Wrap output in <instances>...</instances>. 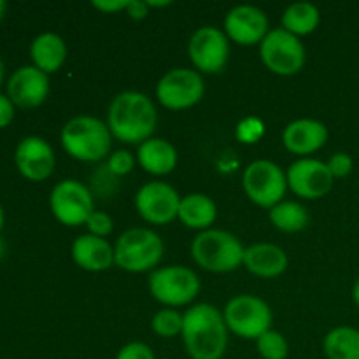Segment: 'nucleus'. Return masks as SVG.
I'll use <instances>...</instances> for the list:
<instances>
[{
    "label": "nucleus",
    "instance_id": "2eb2a0df",
    "mask_svg": "<svg viewBox=\"0 0 359 359\" xmlns=\"http://www.w3.org/2000/svg\"><path fill=\"white\" fill-rule=\"evenodd\" d=\"M14 163L25 179L34 182L46 181L53 174L56 156L48 140L30 135L20 140L14 151Z\"/></svg>",
    "mask_w": 359,
    "mask_h": 359
},
{
    "label": "nucleus",
    "instance_id": "4468645a",
    "mask_svg": "<svg viewBox=\"0 0 359 359\" xmlns=\"http://www.w3.org/2000/svg\"><path fill=\"white\" fill-rule=\"evenodd\" d=\"M287 188L305 200H318L328 195L333 188V175L328 165L314 158H300L291 163L286 172Z\"/></svg>",
    "mask_w": 359,
    "mask_h": 359
},
{
    "label": "nucleus",
    "instance_id": "f8f14e48",
    "mask_svg": "<svg viewBox=\"0 0 359 359\" xmlns=\"http://www.w3.org/2000/svg\"><path fill=\"white\" fill-rule=\"evenodd\" d=\"M230 39L216 27H202L191 35L188 55L196 70L217 74L224 69L230 56Z\"/></svg>",
    "mask_w": 359,
    "mask_h": 359
},
{
    "label": "nucleus",
    "instance_id": "ea45409f",
    "mask_svg": "<svg viewBox=\"0 0 359 359\" xmlns=\"http://www.w3.org/2000/svg\"><path fill=\"white\" fill-rule=\"evenodd\" d=\"M4 72H6V67H4L2 58H0V84H2V81H4Z\"/></svg>",
    "mask_w": 359,
    "mask_h": 359
},
{
    "label": "nucleus",
    "instance_id": "e433bc0d",
    "mask_svg": "<svg viewBox=\"0 0 359 359\" xmlns=\"http://www.w3.org/2000/svg\"><path fill=\"white\" fill-rule=\"evenodd\" d=\"M147 6H149V9H153V7H168L172 2H168V0H163V2H154V0H146Z\"/></svg>",
    "mask_w": 359,
    "mask_h": 359
},
{
    "label": "nucleus",
    "instance_id": "c9c22d12",
    "mask_svg": "<svg viewBox=\"0 0 359 359\" xmlns=\"http://www.w3.org/2000/svg\"><path fill=\"white\" fill-rule=\"evenodd\" d=\"M126 13H128V16L132 20L140 21L149 14V6L144 0H130L128 7H126Z\"/></svg>",
    "mask_w": 359,
    "mask_h": 359
},
{
    "label": "nucleus",
    "instance_id": "dca6fc26",
    "mask_svg": "<svg viewBox=\"0 0 359 359\" xmlns=\"http://www.w3.org/2000/svg\"><path fill=\"white\" fill-rule=\"evenodd\" d=\"M269 32V18L256 6H237L224 18V34L238 46L262 44Z\"/></svg>",
    "mask_w": 359,
    "mask_h": 359
},
{
    "label": "nucleus",
    "instance_id": "393cba45",
    "mask_svg": "<svg viewBox=\"0 0 359 359\" xmlns=\"http://www.w3.org/2000/svg\"><path fill=\"white\" fill-rule=\"evenodd\" d=\"M323 349L328 359H359V330L339 326L325 337Z\"/></svg>",
    "mask_w": 359,
    "mask_h": 359
},
{
    "label": "nucleus",
    "instance_id": "58836bf2",
    "mask_svg": "<svg viewBox=\"0 0 359 359\" xmlns=\"http://www.w3.org/2000/svg\"><path fill=\"white\" fill-rule=\"evenodd\" d=\"M6 11H7V4L4 0H0V20L6 16Z\"/></svg>",
    "mask_w": 359,
    "mask_h": 359
},
{
    "label": "nucleus",
    "instance_id": "5701e85b",
    "mask_svg": "<svg viewBox=\"0 0 359 359\" xmlns=\"http://www.w3.org/2000/svg\"><path fill=\"white\" fill-rule=\"evenodd\" d=\"M177 217L184 226L191 230H210L217 217V207L210 196L203 193H189L182 196Z\"/></svg>",
    "mask_w": 359,
    "mask_h": 359
},
{
    "label": "nucleus",
    "instance_id": "c756f323",
    "mask_svg": "<svg viewBox=\"0 0 359 359\" xmlns=\"http://www.w3.org/2000/svg\"><path fill=\"white\" fill-rule=\"evenodd\" d=\"M135 167V158L130 151L119 149L116 153H112L107 160V168L111 170V174L114 175H126L133 170Z\"/></svg>",
    "mask_w": 359,
    "mask_h": 359
},
{
    "label": "nucleus",
    "instance_id": "b1692460",
    "mask_svg": "<svg viewBox=\"0 0 359 359\" xmlns=\"http://www.w3.org/2000/svg\"><path fill=\"white\" fill-rule=\"evenodd\" d=\"M319 21H321L319 9L311 2L291 4L283 14V28L297 37L311 35L319 27Z\"/></svg>",
    "mask_w": 359,
    "mask_h": 359
},
{
    "label": "nucleus",
    "instance_id": "f257e3e1",
    "mask_svg": "<svg viewBox=\"0 0 359 359\" xmlns=\"http://www.w3.org/2000/svg\"><path fill=\"white\" fill-rule=\"evenodd\" d=\"M182 342L191 359H221L228 347L223 312L209 304H196L184 312Z\"/></svg>",
    "mask_w": 359,
    "mask_h": 359
},
{
    "label": "nucleus",
    "instance_id": "7ed1b4c3",
    "mask_svg": "<svg viewBox=\"0 0 359 359\" xmlns=\"http://www.w3.org/2000/svg\"><path fill=\"white\" fill-rule=\"evenodd\" d=\"M112 133L107 123L93 116H77L65 123L62 130V146L74 160L95 163L109 156Z\"/></svg>",
    "mask_w": 359,
    "mask_h": 359
},
{
    "label": "nucleus",
    "instance_id": "a211bd4d",
    "mask_svg": "<svg viewBox=\"0 0 359 359\" xmlns=\"http://www.w3.org/2000/svg\"><path fill=\"white\" fill-rule=\"evenodd\" d=\"M328 140V128L318 119L304 118L291 121L283 132V144L290 153L307 156L321 149Z\"/></svg>",
    "mask_w": 359,
    "mask_h": 359
},
{
    "label": "nucleus",
    "instance_id": "9b49d317",
    "mask_svg": "<svg viewBox=\"0 0 359 359\" xmlns=\"http://www.w3.org/2000/svg\"><path fill=\"white\" fill-rule=\"evenodd\" d=\"M205 93L200 72L193 69H172L158 81L156 98L165 109L182 111L198 104Z\"/></svg>",
    "mask_w": 359,
    "mask_h": 359
},
{
    "label": "nucleus",
    "instance_id": "20e7f679",
    "mask_svg": "<svg viewBox=\"0 0 359 359\" xmlns=\"http://www.w3.org/2000/svg\"><path fill=\"white\" fill-rule=\"evenodd\" d=\"M245 248L226 230L200 231L191 242V258L200 269L212 273H228L244 263Z\"/></svg>",
    "mask_w": 359,
    "mask_h": 359
},
{
    "label": "nucleus",
    "instance_id": "72a5a7b5",
    "mask_svg": "<svg viewBox=\"0 0 359 359\" xmlns=\"http://www.w3.org/2000/svg\"><path fill=\"white\" fill-rule=\"evenodd\" d=\"M14 107L16 105L11 102L7 95L0 93V128H7L14 119Z\"/></svg>",
    "mask_w": 359,
    "mask_h": 359
},
{
    "label": "nucleus",
    "instance_id": "cd10ccee",
    "mask_svg": "<svg viewBox=\"0 0 359 359\" xmlns=\"http://www.w3.org/2000/svg\"><path fill=\"white\" fill-rule=\"evenodd\" d=\"M256 349L263 359H286L290 353L287 340L284 339L283 333L269 330L256 340Z\"/></svg>",
    "mask_w": 359,
    "mask_h": 359
},
{
    "label": "nucleus",
    "instance_id": "423d86ee",
    "mask_svg": "<svg viewBox=\"0 0 359 359\" xmlns=\"http://www.w3.org/2000/svg\"><path fill=\"white\" fill-rule=\"evenodd\" d=\"M200 291V279L191 269L181 265L161 266L151 272L149 293L167 307L189 305Z\"/></svg>",
    "mask_w": 359,
    "mask_h": 359
},
{
    "label": "nucleus",
    "instance_id": "f704fd0d",
    "mask_svg": "<svg viewBox=\"0 0 359 359\" xmlns=\"http://www.w3.org/2000/svg\"><path fill=\"white\" fill-rule=\"evenodd\" d=\"M128 2L130 0H95V2H91V6H93L95 9L102 11V13L114 14L119 13V11H126Z\"/></svg>",
    "mask_w": 359,
    "mask_h": 359
},
{
    "label": "nucleus",
    "instance_id": "473e14b6",
    "mask_svg": "<svg viewBox=\"0 0 359 359\" xmlns=\"http://www.w3.org/2000/svg\"><path fill=\"white\" fill-rule=\"evenodd\" d=\"M116 359H156L153 349L144 342H130L119 349Z\"/></svg>",
    "mask_w": 359,
    "mask_h": 359
},
{
    "label": "nucleus",
    "instance_id": "6ab92c4d",
    "mask_svg": "<svg viewBox=\"0 0 359 359\" xmlns=\"http://www.w3.org/2000/svg\"><path fill=\"white\" fill-rule=\"evenodd\" d=\"M72 259L86 272H104L114 265V248L105 238L81 235L72 244Z\"/></svg>",
    "mask_w": 359,
    "mask_h": 359
},
{
    "label": "nucleus",
    "instance_id": "9d476101",
    "mask_svg": "<svg viewBox=\"0 0 359 359\" xmlns=\"http://www.w3.org/2000/svg\"><path fill=\"white\" fill-rule=\"evenodd\" d=\"M49 207L53 216L65 226L86 224L88 217L95 212L93 195L83 182L76 179L60 181L51 189Z\"/></svg>",
    "mask_w": 359,
    "mask_h": 359
},
{
    "label": "nucleus",
    "instance_id": "1a4fd4ad",
    "mask_svg": "<svg viewBox=\"0 0 359 359\" xmlns=\"http://www.w3.org/2000/svg\"><path fill=\"white\" fill-rule=\"evenodd\" d=\"M262 62L270 72L277 76H294L305 65V46L300 37L290 34L284 28L270 30L269 35L259 44Z\"/></svg>",
    "mask_w": 359,
    "mask_h": 359
},
{
    "label": "nucleus",
    "instance_id": "412c9836",
    "mask_svg": "<svg viewBox=\"0 0 359 359\" xmlns=\"http://www.w3.org/2000/svg\"><path fill=\"white\" fill-rule=\"evenodd\" d=\"M137 160L140 167L151 175H168L177 167V151L168 140L149 139L142 142L137 151Z\"/></svg>",
    "mask_w": 359,
    "mask_h": 359
},
{
    "label": "nucleus",
    "instance_id": "0eeeda50",
    "mask_svg": "<svg viewBox=\"0 0 359 359\" xmlns=\"http://www.w3.org/2000/svg\"><path fill=\"white\" fill-rule=\"evenodd\" d=\"M242 186L252 203L270 210L283 202L287 189V177L273 161L256 160L245 167Z\"/></svg>",
    "mask_w": 359,
    "mask_h": 359
},
{
    "label": "nucleus",
    "instance_id": "aec40b11",
    "mask_svg": "<svg viewBox=\"0 0 359 359\" xmlns=\"http://www.w3.org/2000/svg\"><path fill=\"white\" fill-rule=\"evenodd\" d=\"M242 265L252 276L262 277V279H273V277H279L280 273L286 272L287 256L279 245L262 242V244L245 248Z\"/></svg>",
    "mask_w": 359,
    "mask_h": 359
},
{
    "label": "nucleus",
    "instance_id": "39448f33",
    "mask_svg": "<svg viewBox=\"0 0 359 359\" xmlns=\"http://www.w3.org/2000/svg\"><path fill=\"white\" fill-rule=\"evenodd\" d=\"M165 244L149 228H130L119 235L114 245V265L130 273L153 270L163 258Z\"/></svg>",
    "mask_w": 359,
    "mask_h": 359
},
{
    "label": "nucleus",
    "instance_id": "c85d7f7f",
    "mask_svg": "<svg viewBox=\"0 0 359 359\" xmlns=\"http://www.w3.org/2000/svg\"><path fill=\"white\" fill-rule=\"evenodd\" d=\"M237 139L244 144H255L265 135V125L258 118H245L237 126Z\"/></svg>",
    "mask_w": 359,
    "mask_h": 359
},
{
    "label": "nucleus",
    "instance_id": "7c9ffc66",
    "mask_svg": "<svg viewBox=\"0 0 359 359\" xmlns=\"http://www.w3.org/2000/svg\"><path fill=\"white\" fill-rule=\"evenodd\" d=\"M86 228L91 235L95 237L105 238L107 235H111L112 231V219L109 214L102 212V210H95L86 221Z\"/></svg>",
    "mask_w": 359,
    "mask_h": 359
},
{
    "label": "nucleus",
    "instance_id": "6e6552de",
    "mask_svg": "<svg viewBox=\"0 0 359 359\" xmlns=\"http://www.w3.org/2000/svg\"><path fill=\"white\" fill-rule=\"evenodd\" d=\"M228 330L241 339L258 340L272 326V311L265 300L252 294L231 298L223 311Z\"/></svg>",
    "mask_w": 359,
    "mask_h": 359
},
{
    "label": "nucleus",
    "instance_id": "2f4dec72",
    "mask_svg": "<svg viewBox=\"0 0 359 359\" xmlns=\"http://www.w3.org/2000/svg\"><path fill=\"white\" fill-rule=\"evenodd\" d=\"M326 165H328V170L332 172L333 179L347 177V175L353 172V167H354L353 158H351L347 153L333 154V156L326 161Z\"/></svg>",
    "mask_w": 359,
    "mask_h": 359
},
{
    "label": "nucleus",
    "instance_id": "f03ea898",
    "mask_svg": "<svg viewBox=\"0 0 359 359\" xmlns=\"http://www.w3.org/2000/svg\"><path fill=\"white\" fill-rule=\"evenodd\" d=\"M158 114L153 100L139 91L116 95L107 111V126L112 137L126 144H142L153 139Z\"/></svg>",
    "mask_w": 359,
    "mask_h": 359
},
{
    "label": "nucleus",
    "instance_id": "f3484780",
    "mask_svg": "<svg viewBox=\"0 0 359 359\" xmlns=\"http://www.w3.org/2000/svg\"><path fill=\"white\" fill-rule=\"evenodd\" d=\"M49 95V77L34 65L14 70L7 81V97L16 107L34 109L44 104Z\"/></svg>",
    "mask_w": 359,
    "mask_h": 359
},
{
    "label": "nucleus",
    "instance_id": "a19ab883",
    "mask_svg": "<svg viewBox=\"0 0 359 359\" xmlns=\"http://www.w3.org/2000/svg\"><path fill=\"white\" fill-rule=\"evenodd\" d=\"M4 221H6V216H4V209H2V205H0V231H2V228H4Z\"/></svg>",
    "mask_w": 359,
    "mask_h": 359
},
{
    "label": "nucleus",
    "instance_id": "4c0bfd02",
    "mask_svg": "<svg viewBox=\"0 0 359 359\" xmlns=\"http://www.w3.org/2000/svg\"><path fill=\"white\" fill-rule=\"evenodd\" d=\"M353 300H354V304L359 307V279L356 280V284H354V287H353Z\"/></svg>",
    "mask_w": 359,
    "mask_h": 359
},
{
    "label": "nucleus",
    "instance_id": "a878e982",
    "mask_svg": "<svg viewBox=\"0 0 359 359\" xmlns=\"http://www.w3.org/2000/svg\"><path fill=\"white\" fill-rule=\"evenodd\" d=\"M270 223L280 231L286 233H297L307 228L309 212L302 203L298 202H280L269 210Z\"/></svg>",
    "mask_w": 359,
    "mask_h": 359
},
{
    "label": "nucleus",
    "instance_id": "ddd939ff",
    "mask_svg": "<svg viewBox=\"0 0 359 359\" xmlns=\"http://www.w3.org/2000/svg\"><path fill=\"white\" fill-rule=\"evenodd\" d=\"M181 196L163 181L144 184L135 195V209L144 221L151 224H167L177 217Z\"/></svg>",
    "mask_w": 359,
    "mask_h": 359
},
{
    "label": "nucleus",
    "instance_id": "4be33fe9",
    "mask_svg": "<svg viewBox=\"0 0 359 359\" xmlns=\"http://www.w3.org/2000/svg\"><path fill=\"white\" fill-rule=\"evenodd\" d=\"M30 56L34 67L44 74H53L62 69L67 60V44L58 34L46 32L37 35L30 46Z\"/></svg>",
    "mask_w": 359,
    "mask_h": 359
},
{
    "label": "nucleus",
    "instance_id": "79ce46f5",
    "mask_svg": "<svg viewBox=\"0 0 359 359\" xmlns=\"http://www.w3.org/2000/svg\"><path fill=\"white\" fill-rule=\"evenodd\" d=\"M4 252H6V245H4L2 238H0V258H2V256H4Z\"/></svg>",
    "mask_w": 359,
    "mask_h": 359
},
{
    "label": "nucleus",
    "instance_id": "bb28decb",
    "mask_svg": "<svg viewBox=\"0 0 359 359\" xmlns=\"http://www.w3.org/2000/svg\"><path fill=\"white\" fill-rule=\"evenodd\" d=\"M182 325H184V314L177 312L175 309H163V311L156 312L151 321L153 332L163 339H174V337L181 335Z\"/></svg>",
    "mask_w": 359,
    "mask_h": 359
}]
</instances>
